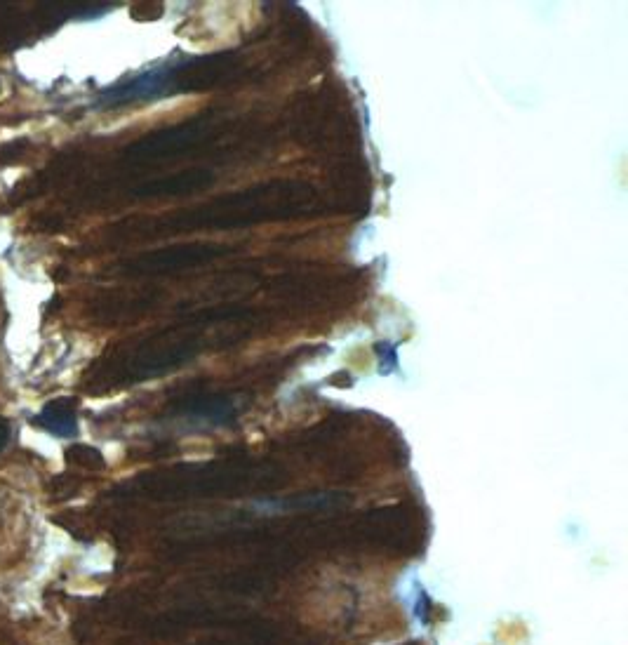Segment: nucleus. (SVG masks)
Listing matches in <instances>:
<instances>
[{
	"mask_svg": "<svg viewBox=\"0 0 628 645\" xmlns=\"http://www.w3.org/2000/svg\"><path fill=\"white\" fill-rule=\"evenodd\" d=\"M316 194L309 184L273 182L238 194L217 198V201L184 210L179 215L163 217L153 224V231H189V229H236L266 222V219H287L313 210Z\"/></svg>",
	"mask_w": 628,
	"mask_h": 645,
	"instance_id": "obj_1",
	"label": "nucleus"
},
{
	"mask_svg": "<svg viewBox=\"0 0 628 645\" xmlns=\"http://www.w3.org/2000/svg\"><path fill=\"white\" fill-rule=\"evenodd\" d=\"M240 76H245V66L233 55L189 57L182 62L160 64L156 69L102 90L97 97V109H120V106L156 102L182 92L210 90Z\"/></svg>",
	"mask_w": 628,
	"mask_h": 645,
	"instance_id": "obj_2",
	"label": "nucleus"
},
{
	"mask_svg": "<svg viewBox=\"0 0 628 645\" xmlns=\"http://www.w3.org/2000/svg\"><path fill=\"white\" fill-rule=\"evenodd\" d=\"M222 316L224 314H217L212 321ZM210 323L200 318L198 325H175V328L160 330L153 337L135 344L130 351H120L111 361V379L116 377L123 384H137L144 382V379L160 377L165 372L182 368L184 363H189L193 356H198L207 347L205 325Z\"/></svg>",
	"mask_w": 628,
	"mask_h": 645,
	"instance_id": "obj_3",
	"label": "nucleus"
},
{
	"mask_svg": "<svg viewBox=\"0 0 628 645\" xmlns=\"http://www.w3.org/2000/svg\"><path fill=\"white\" fill-rule=\"evenodd\" d=\"M215 132H217L215 121L196 118V121L153 132V135H146L144 139H139V142L130 144L128 149H125L123 161L132 165H149V163L167 161V158L182 156L186 151L205 144L207 139L215 137Z\"/></svg>",
	"mask_w": 628,
	"mask_h": 645,
	"instance_id": "obj_4",
	"label": "nucleus"
},
{
	"mask_svg": "<svg viewBox=\"0 0 628 645\" xmlns=\"http://www.w3.org/2000/svg\"><path fill=\"white\" fill-rule=\"evenodd\" d=\"M229 252L231 248H226V245H215V243L175 245V248L142 252V255L132 257L128 262L120 264V271L128 276H165V274H175V271L205 267V264L229 255Z\"/></svg>",
	"mask_w": 628,
	"mask_h": 645,
	"instance_id": "obj_5",
	"label": "nucleus"
},
{
	"mask_svg": "<svg viewBox=\"0 0 628 645\" xmlns=\"http://www.w3.org/2000/svg\"><path fill=\"white\" fill-rule=\"evenodd\" d=\"M240 405L229 394H196L172 405V412L196 427H226L238 417Z\"/></svg>",
	"mask_w": 628,
	"mask_h": 645,
	"instance_id": "obj_6",
	"label": "nucleus"
},
{
	"mask_svg": "<svg viewBox=\"0 0 628 645\" xmlns=\"http://www.w3.org/2000/svg\"><path fill=\"white\" fill-rule=\"evenodd\" d=\"M215 175L207 170H189L179 172V175H167L158 179H149V182L135 186L130 191L135 198H158V196H184L193 194V191L207 189L215 182Z\"/></svg>",
	"mask_w": 628,
	"mask_h": 645,
	"instance_id": "obj_7",
	"label": "nucleus"
},
{
	"mask_svg": "<svg viewBox=\"0 0 628 645\" xmlns=\"http://www.w3.org/2000/svg\"><path fill=\"white\" fill-rule=\"evenodd\" d=\"M33 424L57 438H73L78 434V401L76 398H55L40 410Z\"/></svg>",
	"mask_w": 628,
	"mask_h": 645,
	"instance_id": "obj_8",
	"label": "nucleus"
},
{
	"mask_svg": "<svg viewBox=\"0 0 628 645\" xmlns=\"http://www.w3.org/2000/svg\"><path fill=\"white\" fill-rule=\"evenodd\" d=\"M66 462L73 464V467L88 469V471L104 469L102 452L95 450V448H90V445H83V443L71 445V448L66 450Z\"/></svg>",
	"mask_w": 628,
	"mask_h": 645,
	"instance_id": "obj_9",
	"label": "nucleus"
},
{
	"mask_svg": "<svg viewBox=\"0 0 628 645\" xmlns=\"http://www.w3.org/2000/svg\"><path fill=\"white\" fill-rule=\"evenodd\" d=\"M374 351H377L379 361H382V365H379V372H382V375H389V372L398 368V354H396V347H393V344L379 342L377 347H374Z\"/></svg>",
	"mask_w": 628,
	"mask_h": 645,
	"instance_id": "obj_10",
	"label": "nucleus"
},
{
	"mask_svg": "<svg viewBox=\"0 0 628 645\" xmlns=\"http://www.w3.org/2000/svg\"><path fill=\"white\" fill-rule=\"evenodd\" d=\"M24 149H26V139H22V142L5 144L3 149H0V163H15V161H19V156H22Z\"/></svg>",
	"mask_w": 628,
	"mask_h": 645,
	"instance_id": "obj_11",
	"label": "nucleus"
},
{
	"mask_svg": "<svg viewBox=\"0 0 628 645\" xmlns=\"http://www.w3.org/2000/svg\"><path fill=\"white\" fill-rule=\"evenodd\" d=\"M8 441H10V424H8V420H5V417H0V450L8 445Z\"/></svg>",
	"mask_w": 628,
	"mask_h": 645,
	"instance_id": "obj_12",
	"label": "nucleus"
}]
</instances>
